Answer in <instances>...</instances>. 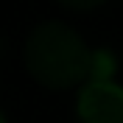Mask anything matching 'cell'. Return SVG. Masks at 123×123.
Returning a JSON list of instances; mask_svg holds the SVG:
<instances>
[{
  "instance_id": "6da1fadb",
  "label": "cell",
  "mask_w": 123,
  "mask_h": 123,
  "mask_svg": "<svg viewBox=\"0 0 123 123\" xmlns=\"http://www.w3.org/2000/svg\"><path fill=\"white\" fill-rule=\"evenodd\" d=\"M25 67L42 87L70 90L92 76V50L64 23H42L25 39Z\"/></svg>"
},
{
  "instance_id": "7a4b0ae2",
  "label": "cell",
  "mask_w": 123,
  "mask_h": 123,
  "mask_svg": "<svg viewBox=\"0 0 123 123\" xmlns=\"http://www.w3.org/2000/svg\"><path fill=\"white\" fill-rule=\"evenodd\" d=\"M78 117L84 123H123V87L109 78H90L78 95Z\"/></svg>"
},
{
  "instance_id": "3957f363",
  "label": "cell",
  "mask_w": 123,
  "mask_h": 123,
  "mask_svg": "<svg viewBox=\"0 0 123 123\" xmlns=\"http://www.w3.org/2000/svg\"><path fill=\"white\" fill-rule=\"evenodd\" d=\"M112 67H115V62L106 50H95L92 53V76L90 78H109L112 76Z\"/></svg>"
},
{
  "instance_id": "277c9868",
  "label": "cell",
  "mask_w": 123,
  "mask_h": 123,
  "mask_svg": "<svg viewBox=\"0 0 123 123\" xmlns=\"http://www.w3.org/2000/svg\"><path fill=\"white\" fill-rule=\"evenodd\" d=\"M64 8H73V11H90V8L104 6L106 0H59Z\"/></svg>"
},
{
  "instance_id": "5b68a950",
  "label": "cell",
  "mask_w": 123,
  "mask_h": 123,
  "mask_svg": "<svg viewBox=\"0 0 123 123\" xmlns=\"http://www.w3.org/2000/svg\"><path fill=\"white\" fill-rule=\"evenodd\" d=\"M0 123H6V120H3V115H0Z\"/></svg>"
}]
</instances>
